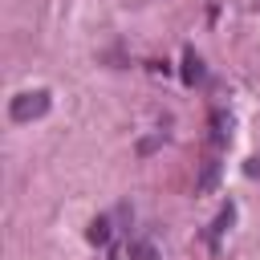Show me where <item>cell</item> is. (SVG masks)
<instances>
[{
  "label": "cell",
  "mask_w": 260,
  "mask_h": 260,
  "mask_svg": "<svg viewBox=\"0 0 260 260\" xmlns=\"http://www.w3.org/2000/svg\"><path fill=\"white\" fill-rule=\"evenodd\" d=\"M49 110V93L45 89H28L20 98H12V122H28V118H41Z\"/></svg>",
  "instance_id": "6da1fadb"
},
{
  "label": "cell",
  "mask_w": 260,
  "mask_h": 260,
  "mask_svg": "<svg viewBox=\"0 0 260 260\" xmlns=\"http://www.w3.org/2000/svg\"><path fill=\"white\" fill-rule=\"evenodd\" d=\"M89 240H93V244H102V240H106V219H98V223L89 228Z\"/></svg>",
  "instance_id": "7a4b0ae2"
},
{
  "label": "cell",
  "mask_w": 260,
  "mask_h": 260,
  "mask_svg": "<svg viewBox=\"0 0 260 260\" xmlns=\"http://www.w3.org/2000/svg\"><path fill=\"white\" fill-rule=\"evenodd\" d=\"M195 77H199V57L187 53V81H195Z\"/></svg>",
  "instance_id": "3957f363"
},
{
  "label": "cell",
  "mask_w": 260,
  "mask_h": 260,
  "mask_svg": "<svg viewBox=\"0 0 260 260\" xmlns=\"http://www.w3.org/2000/svg\"><path fill=\"white\" fill-rule=\"evenodd\" d=\"M134 256H138V260H154V248H150V244H134Z\"/></svg>",
  "instance_id": "277c9868"
}]
</instances>
